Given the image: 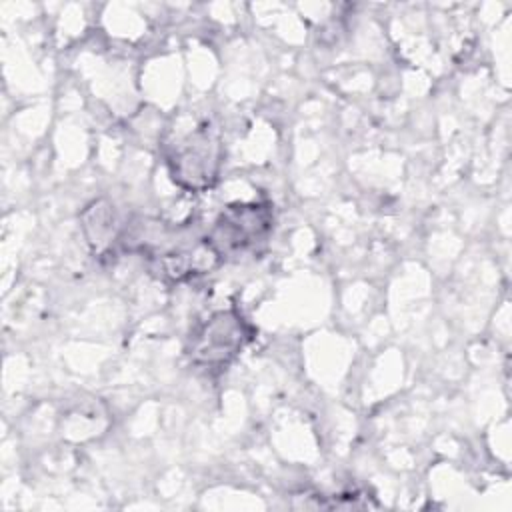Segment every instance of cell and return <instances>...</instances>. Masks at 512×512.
<instances>
[{
  "label": "cell",
  "mask_w": 512,
  "mask_h": 512,
  "mask_svg": "<svg viewBox=\"0 0 512 512\" xmlns=\"http://www.w3.org/2000/svg\"><path fill=\"white\" fill-rule=\"evenodd\" d=\"M272 230V208L264 202H238L226 206L216 218L206 242L218 254L240 256L268 238Z\"/></svg>",
  "instance_id": "cell-1"
},
{
  "label": "cell",
  "mask_w": 512,
  "mask_h": 512,
  "mask_svg": "<svg viewBox=\"0 0 512 512\" xmlns=\"http://www.w3.org/2000/svg\"><path fill=\"white\" fill-rule=\"evenodd\" d=\"M172 178L188 190L210 188L220 166V140L208 126L200 124L184 134L168 154Z\"/></svg>",
  "instance_id": "cell-2"
},
{
  "label": "cell",
  "mask_w": 512,
  "mask_h": 512,
  "mask_svg": "<svg viewBox=\"0 0 512 512\" xmlns=\"http://www.w3.org/2000/svg\"><path fill=\"white\" fill-rule=\"evenodd\" d=\"M248 340L246 324L234 310H222L196 332L190 346V358L206 370L226 366Z\"/></svg>",
  "instance_id": "cell-3"
}]
</instances>
